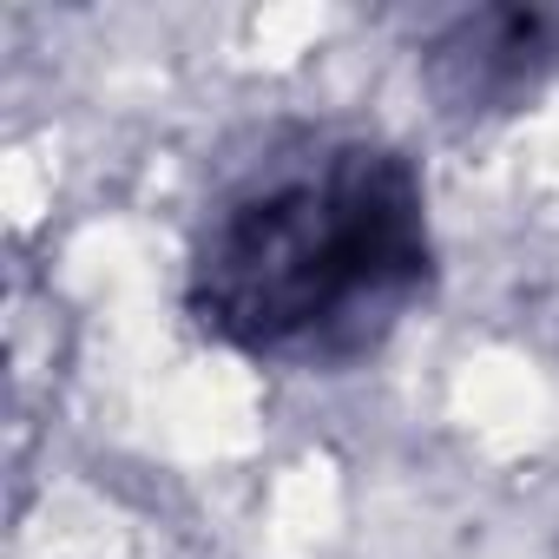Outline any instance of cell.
I'll return each mask as SVG.
<instances>
[{
	"mask_svg": "<svg viewBox=\"0 0 559 559\" xmlns=\"http://www.w3.org/2000/svg\"><path fill=\"white\" fill-rule=\"evenodd\" d=\"M435 290V217L389 139L317 132L257 158L185 263L191 323L270 369H349Z\"/></svg>",
	"mask_w": 559,
	"mask_h": 559,
	"instance_id": "1",
	"label": "cell"
},
{
	"mask_svg": "<svg viewBox=\"0 0 559 559\" xmlns=\"http://www.w3.org/2000/svg\"><path fill=\"white\" fill-rule=\"evenodd\" d=\"M559 73V8H467L421 47L428 99L461 119H507Z\"/></svg>",
	"mask_w": 559,
	"mask_h": 559,
	"instance_id": "2",
	"label": "cell"
}]
</instances>
